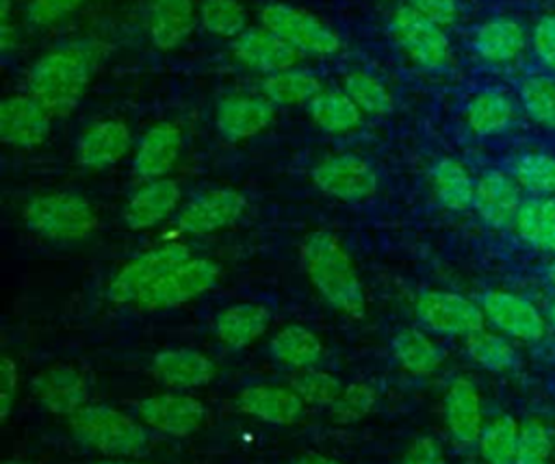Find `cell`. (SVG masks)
Here are the masks:
<instances>
[{
    "label": "cell",
    "instance_id": "cell-1",
    "mask_svg": "<svg viewBox=\"0 0 555 464\" xmlns=\"http://www.w3.org/2000/svg\"><path fill=\"white\" fill-rule=\"evenodd\" d=\"M102 50V43L93 39H78L48 50L30 65L26 93L52 117H67L80 104Z\"/></svg>",
    "mask_w": 555,
    "mask_h": 464
},
{
    "label": "cell",
    "instance_id": "cell-2",
    "mask_svg": "<svg viewBox=\"0 0 555 464\" xmlns=\"http://www.w3.org/2000/svg\"><path fill=\"white\" fill-rule=\"evenodd\" d=\"M299 254L314 291L334 310L362 319L366 312L364 286L340 239L330 230H314L301 241Z\"/></svg>",
    "mask_w": 555,
    "mask_h": 464
},
{
    "label": "cell",
    "instance_id": "cell-3",
    "mask_svg": "<svg viewBox=\"0 0 555 464\" xmlns=\"http://www.w3.org/2000/svg\"><path fill=\"white\" fill-rule=\"evenodd\" d=\"M72 436L106 455V457H139L150 449V436L134 416L102 403H87L69 416Z\"/></svg>",
    "mask_w": 555,
    "mask_h": 464
},
{
    "label": "cell",
    "instance_id": "cell-4",
    "mask_svg": "<svg viewBox=\"0 0 555 464\" xmlns=\"http://www.w3.org/2000/svg\"><path fill=\"white\" fill-rule=\"evenodd\" d=\"M26 228L48 241H82L98 230L93 204L74 191H50L33 195L24 208Z\"/></svg>",
    "mask_w": 555,
    "mask_h": 464
},
{
    "label": "cell",
    "instance_id": "cell-5",
    "mask_svg": "<svg viewBox=\"0 0 555 464\" xmlns=\"http://www.w3.org/2000/svg\"><path fill=\"white\" fill-rule=\"evenodd\" d=\"M260 24L282 37L293 46L301 56L325 59L334 56L343 41L340 35L317 13L288 4V2H269L260 9Z\"/></svg>",
    "mask_w": 555,
    "mask_h": 464
},
{
    "label": "cell",
    "instance_id": "cell-6",
    "mask_svg": "<svg viewBox=\"0 0 555 464\" xmlns=\"http://www.w3.org/2000/svg\"><path fill=\"white\" fill-rule=\"evenodd\" d=\"M221 275V267L206 256H191L152 282L137 299L143 310H167L184 306L208 293Z\"/></svg>",
    "mask_w": 555,
    "mask_h": 464
},
{
    "label": "cell",
    "instance_id": "cell-7",
    "mask_svg": "<svg viewBox=\"0 0 555 464\" xmlns=\"http://www.w3.org/2000/svg\"><path fill=\"white\" fill-rule=\"evenodd\" d=\"M191 256H193L191 247L182 241H167L156 247H150L137 254L134 258H130L128 262H124L115 271V275L106 286V297L117 306L137 304L139 295L152 282H156L163 273H167L169 269H173L176 265L184 262Z\"/></svg>",
    "mask_w": 555,
    "mask_h": 464
},
{
    "label": "cell",
    "instance_id": "cell-8",
    "mask_svg": "<svg viewBox=\"0 0 555 464\" xmlns=\"http://www.w3.org/2000/svg\"><path fill=\"white\" fill-rule=\"evenodd\" d=\"M390 35L399 50L423 69L438 72L451 61V41L444 28L425 20L405 2L390 15Z\"/></svg>",
    "mask_w": 555,
    "mask_h": 464
},
{
    "label": "cell",
    "instance_id": "cell-9",
    "mask_svg": "<svg viewBox=\"0 0 555 464\" xmlns=\"http://www.w3.org/2000/svg\"><path fill=\"white\" fill-rule=\"evenodd\" d=\"M310 178L314 186L327 197L351 204L371 199L379 186L373 165L366 158L351 152L321 158L312 167Z\"/></svg>",
    "mask_w": 555,
    "mask_h": 464
},
{
    "label": "cell",
    "instance_id": "cell-10",
    "mask_svg": "<svg viewBox=\"0 0 555 464\" xmlns=\"http://www.w3.org/2000/svg\"><path fill=\"white\" fill-rule=\"evenodd\" d=\"M418 321L436 334L468 336L486 327V314L473 299L453 291H425L414 304Z\"/></svg>",
    "mask_w": 555,
    "mask_h": 464
},
{
    "label": "cell",
    "instance_id": "cell-11",
    "mask_svg": "<svg viewBox=\"0 0 555 464\" xmlns=\"http://www.w3.org/2000/svg\"><path fill=\"white\" fill-rule=\"evenodd\" d=\"M245 208L247 197L241 191L232 186L210 189L180 206L176 215V225L184 234L206 236L234 225L243 217Z\"/></svg>",
    "mask_w": 555,
    "mask_h": 464
},
{
    "label": "cell",
    "instance_id": "cell-12",
    "mask_svg": "<svg viewBox=\"0 0 555 464\" xmlns=\"http://www.w3.org/2000/svg\"><path fill=\"white\" fill-rule=\"evenodd\" d=\"M139 421L171 438L195 434L206 416L204 403L189 392H160L134 401Z\"/></svg>",
    "mask_w": 555,
    "mask_h": 464
},
{
    "label": "cell",
    "instance_id": "cell-13",
    "mask_svg": "<svg viewBox=\"0 0 555 464\" xmlns=\"http://www.w3.org/2000/svg\"><path fill=\"white\" fill-rule=\"evenodd\" d=\"M479 306L486 314V321L509 338L522 343H538L546 334L544 314L538 310L533 301L518 293L492 288L483 293Z\"/></svg>",
    "mask_w": 555,
    "mask_h": 464
},
{
    "label": "cell",
    "instance_id": "cell-14",
    "mask_svg": "<svg viewBox=\"0 0 555 464\" xmlns=\"http://www.w3.org/2000/svg\"><path fill=\"white\" fill-rule=\"evenodd\" d=\"M275 119V104L262 93H228L215 106V128L225 141H245L267 130Z\"/></svg>",
    "mask_w": 555,
    "mask_h": 464
},
{
    "label": "cell",
    "instance_id": "cell-15",
    "mask_svg": "<svg viewBox=\"0 0 555 464\" xmlns=\"http://www.w3.org/2000/svg\"><path fill=\"white\" fill-rule=\"evenodd\" d=\"M52 119L30 93L7 95L0 104V139L17 150L37 147L48 139Z\"/></svg>",
    "mask_w": 555,
    "mask_h": 464
},
{
    "label": "cell",
    "instance_id": "cell-16",
    "mask_svg": "<svg viewBox=\"0 0 555 464\" xmlns=\"http://www.w3.org/2000/svg\"><path fill=\"white\" fill-rule=\"evenodd\" d=\"M230 50L241 65L262 76L297 67L301 61V54L293 46L262 24L247 26L236 39H232Z\"/></svg>",
    "mask_w": 555,
    "mask_h": 464
},
{
    "label": "cell",
    "instance_id": "cell-17",
    "mask_svg": "<svg viewBox=\"0 0 555 464\" xmlns=\"http://www.w3.org/2000/svg\"><path fill=\"white\" fill-rule=\"evenodd\" d=\"M182 147H184V134L176 121H158L150 126L141 134L134 147V156H132L134 176L141 178L143 182L167 178L169 171L180 160Z\"/></svg>",
    "mask_w": 555,
    "mask_h": 464
},
{
    "label": "cell",
    "instance_id": "cell-18",
    "mask_svg": "<svg viewBox=\"0 0 555 464\" xmlns=\"http://www.w3.org/2000/svg\"><path fill=\"white\" fill-rule=\"evenodd\" d=\"M522 202V189L512 173L488 169L477 178L473 208L486 225L494 230L512 228Z\"/></svg>",
    "mask_w": 555,
    "mask_h": 464
},
{
    "label": "cell",
    "instance_id": "cell-19",
    "mask_svg": "<svg viewBox=\"0 0 555 464\" xmlns=\"http://www.w3.org/2000/svg\"><path fill=\"white\" fill-rule=\"evenodd\" d=\"M182 189L173 178H158L143 182L126 202L121 219L126 228L139 232L150 230L180 210Z\"/></svg>",
    "mask_w": 555,
    "mask_h": 464
},
{
    "label": "cell",
    "instance_id": "cell-20",
    "mask_svg": "<svg viewBox=\"0 0 555 464\" xmlns=\"http://www.w3.org/2000/svg\"><path fill=\"white\" fill-rule=\"evenodd\" d=\"M132 147V132L124 119H98L76 139V160L87 169H106Z\"/></svg>",
    "mask_w": 555,
    "mask_h": 464
},
{
    "label": "cell",
    "instance_id": "cell-21",
    "mask_svg": "<svg viewBox=\"0 0 555 464\" xmlns=\"http://www.w3.org/2000/svg\"><path fill=\"white\" fill-rule=\"evenodd\" d=\"M33 390L39 403L61 416H72L87 405L89 386L82 373L72 364H50L33 379Z\"/></svg>",
    "mask_w": 555,
    "mask_h": 464
},
{
    "label": "cell",
    "instance_id": "cell-22",
    "mask_svg": "<svg viewBox=\"0 0 555 464\" xmlns=\"http://www.w3.org/2000/svg\"><path fill=\"white\" fill-rule=\"evenodd\" d=\"M236 408L269 425H293L304 414V399L291 386L251 384L236 395Z\"/></svg>",
    "mask_w": 555,
    "mask_h": 464
},
{
    "label": "cell",
    "instance_id": "cell-23",
    "mask_svg": "<svg viewBox=\"0 0 555 464\" xmlns=\"http://www.w3.org/2000/svg\"><path fill=\"white\" fill-rule=\"evenodd\" d=\"M152 375L167 388L191 390L212 382V377L217 375V366L206 353L197 349L173 347L154 353Z\"/></svg>",
    "mask_w": 555,
    "mask_h": 464
},
{
    "label": "cell",
    "instance_id": "cell-24",
    "mask_svg": "<svg viewBox=\"0 0 555 464\" xmlns=\"http://www.w3.org/2000/svg\"><path fill=\"white\" fill-rule=\"evenodd\" d=\"M442 412L447 429L460 447L477 444L483 431V412L479 390L468 377H455L449 384L442 401Z\"/></svg>",
    "mask_w": 555,
    "mask_h": 464
},
{
    "label": "cell",
    "instance_id": "cell-25",
    "mask_svg": "<svg viewBox=\"0 0 555 464\" xmlns=\"http://www.w3.org/2000/svg\"><path fill=\"white\" fill-rule=\"evenodd\" d=\"M527 46L525 26L514 17H492L473 33V50L490 65L514 63Z\"/></svg>",
    "mask_w": 555,
    "mask_h": 464
},
{
    "label": "cell",
    "instance_id": "cell-26",
    "mask_svg": "<svg viewBox=\"0 0 555 464\" xmlns=\"http://www.w3.org/2000/svg\"><path fill=\"white\" fill-rule=\"evenodd\" d=\"M199 22V9L193 0H152L147 15L150 41L167 52L178 48Z\"/></svg>",
    "mask_w": 555,
    "mask_h": 464
},
{
    "label": "cell",
    "instance_id": "cell-27",
    "mask_svg": "<svg viewBox=\"0 0 555 464\" xmlns=\"http://www.w3.org/2000/svg\"><path fill=\"white\" fill-rule=\"evenodd\" d=\"M271 323V310L256 301H241L223 308L215 319V336L230 349H245L258 340Z\"/></svg>",
    "mask_w": 555,
    "mask_h": 464
},
{
    "label": "cell",
    "instance_id": "cell-28",
    "mask_svg": "<svg viewBox=\"0 0 555 464\" xmlns=\"http://www.w3.org/2000/svg\"><path fill=\"white\" fill-rule=\"evenodd\" d=\"M429 184L440 206L453 212H462L473 208L475 202V184L470 171L464 163L451 156L438 158L429 167Z\"/></svg>",
    "mask_w": 555,
    "mask_h": 464
},
{
    "label": "cell",
    "instance_id": "cell-29",
    "mask_svg": "<svg viewBox=\"0 0 555 464\" xmlns=\"http://www.w3.org/2000/svg\"><path fill=\"white\" fill-rule=\"evenodd\" d=\"M464 117L473 134L494 137L505 132L512 126L516 117V108L507 93L499 89H483L468 100Z\"/></svg>",
    "mask_w": 555,
    "mask_h": 464
},
{
    "label": "cell",
    "instance_id": "cell-30",
    "mask_svg": "<svg viewBox=\"0 0 555 464\" xmlns=\"http://www.w3.org/2000/svg\"><path fill=\"white\" fill-rule=\"evenodd\" d=\"M306 111L314 126L330 134H347L362 124V111L343 89H321Z\"/></svg>",
    "mask_w": 555,
    "mask_h": 464
},
{
    "label": "cell",
    "instance_id": "cell-31",
    "mask_svg": "<svg viewBox=\"0 0 555 464\" xmlns=\"http://www.w3.org/2000/svg\"><path fill=\"white\" fill-rule=\"evenodd\" d=\"M269 353L280 364L301 371L314 366L323 358V343L306 325L291 323L273 334L269 340Z\"/></svg>",
    "mask_w": 555,
    "mask_h": 464
},
{
    "label": "cell",
    "instance_id": "cell-32",
    "mask_svg": "<svg viewBox=\"0 0 555 464\" xmlns=\"http://www.w3.org/2000/svg\"><path fill=\"white\" fill-rule=\"evenodd\" d=\"M512 228L529 247L555 254V197L542 195L525 199Z\"/></svg>",
    "mask_w": 555,
    "mask_h": 464
},
{
    "label": "cell",
    "instance_id": "cell-33",
    "mask_svg": "<svg viewBox=\"0 0 555 464\" xmlns=\"http://www.w3.org/2000/svg\"><path fill=\"white\" fill-rule=\"evenodd\" d=\"M390 347L397 364L410 375H431L444 360L442 349L416 327L399 330Z\"/></svg>",
    "mask_w": 555,
    "mask_h": 464
},
{
    "label": "cell",
    "instance_id": "cell-34",
    "mask_svg": "<svg viewBox=\"0 0 555 464\" xmlns=\"http://www.w3.org/2000/svg\"><path fill=\"white\" fill-rule=\"evenodd\" d=\"M321 89L319 76L301 67L275 72L260 80V93L275 106H306Z\"/></svg>",
    "mask_w": 555,
    "mask_h": 464
},
{
    "label": "cell",
    "instance_id": "cell-35",
    "mask_svg": "<svg viewBox=\"0 0 555 464\" xmlns=\"http://www.w3.org/2000/svg\"><path fill=\"white\" fill-rule=\"evenodd\" d=\"M340 89L356 102V106L371 117H384L392 111L395 98L386 82L366 69H351L343 76Z\"/></svg>",
    "mask_w": 555,
    "mask_h": 464
},
{
    "label": "cell",
    "instance_id": "cell-36",
    "mask_svg": "<svg viewBox=\"0 0 555 464\" xmlns=\"http://www.w3.org/2000/svg\"><path fill=\"white\" fill-rule=\"evenodd\" d=\"M520 425L514 416L501 414L483 425V431L477 440L479 455L486 464H514L518 449Z\"/></svg>",
    "mask_w": 555,
    "mask_h": 464
},
{
    "label": "cell",
    "instance_id": "cell-37",
    "mask_svg": "<svg viewBox=\"0 0 555 464\" xmlns=\"http://www.w3.org/2000/svg\"><path fill=\"white\" fill-rule=\"evenodd\" d=\"M464 349L475 364H479L488 371H494V373L509 371L518 360L512 343L505 336L490 332L486 327L468 334L464 338Z\"/></svg>",
    "mask_w": 555,
    "mask_h": 464
},
{
    "label": "cell",
    "instance_id": "cell-38",
    "mask_svg": "<svg viewBox=\"0 0 555 464\" xmlns=\"http://www.w3.org/2000/svg\"><path fill=\"white\" fill-rule=\"evenodd\" d=\"M518 186L533 197L555 193V156L546 152H525L512 165Z\"/></svg>",
    "mask_w": 555,
    "mask_h": 464
},
{
    "label": "cell",
    "instance_id": "cell-39",
    "mask_svg": "<svg viewBox=\"0 0 555 464\" xmlns=\"http://www.w3.org/2000/svg\"><path fill=\"white\" fill-rule=\"evenodd\" d=\"M518 98L538 126L555 130V78L546 74L525 76L518 85Z\"/></svg>",
    "mask_w": 555,
    "mask_h": 464
},
{
    "label": "cell",
    "instance_id": "cell-40",
    "mask_svg": "<svg viewBox=\"0 0 555 464\" xmlns=\"http://www.w3.org/2000/svg\"><path fill=\"white\" fill-rule=\"evenodd\" d=\"M199 24L215 37L236 39L247 28V9L241 0H202Z\"/></svg>",
    "mask_w": 555,
    "mask_h": 464
},
{
    "label": "cell",
    "instance_id": "cell-41",
    "mask_svg": "<svg viewBox=\"0 0 555 464\" xmlns=\"http://www.w3.org/2000/svg\"><path fill=\"white\" fill-rule=\"evenodd\" d=\"M291 388L304 399V403L310 405H319V408H330L340 390H343V382L321 369H301L291 377Z\"/></svg>",
    "mask_w": 555,
    "mask_h": 464
},
{
    "label": "cell",
    "instance_id": "cell-42",
    "mask_svg": "<svg viewBox=\"0 0 555 464\" xmlns=\"http://www.w3.org/2000/svg\"><path fill=\"white\" fill-rule=\"evenodd\" d=\"M377 403V390L366 382H351L343 386L338 399L330 405L334 421L353 423L366 416Z\"/></svg>",
    "mask_w": 555,
    "mask_h": 464
},
{
    "label": "cell",
    "instance_id": "cell-43",
    "mask_svg": "<svg viewBox=\"0 0 555 464\" xmlns=\"http://www.w3.org/2000/svg\"><path fill=\"white\" fill-rule=\"evenodd\" d=\"M551 444V434L544 423L538 418H527L520 425L514 464H548Z\"/></svg>",
    "mask_w": 555,
    "mask_h": 464
},
{
    "label": "cell",
    "instance_id": "cell-44",
    "mask_svg": "<svg viewBox=\"0 0 555 464\" xmlns=\"http://www.w3.org/2000/svg\"><path fill=\"white\" fill-rule=\"evenodd\" d=\"M82 0H30L26 17L35 26H50L61 17L74 13Z\"/></svg>",
    "mask_w": 555,
    "mask_h": 464
},
{
    "label": "cell",
    "instance_id": "cell-45",
    "mask_svg": "<svg viewBox=\"0 0 555 464\" xmlns=\"http://www.w3.org/2000/svg\"><path fill=\"white\" fill-rule=\"evenodd\" d=\"M531 48L538 61L555 72V15H542L531 30Z\"/></svg>",
    "mask_w": 555,
    "mask_h": 464
},
{
    "label": "cell",
    "instance_id": "cell-46",
    "mask_svg": "<svg viewBox=\"0 0 555 464\" xmlns=\"http://www.w3.org/2000/svg\"><path fill=\"white\" fill-rule=\"evenodd\" d=\"M405 4L442 28L457 20V0H405Z\"/></svg>",
    "mask_w": 555,
    "mask_h": 464
},
{
    "label": "cell",
    "instance_id": "cell-47",
    "mask_svg": "<svg viewBox=\"0 0 555 464\" xmlns=\"http://www.w3.org/2000/svg\"><path fill=\"white\" fill-rule=\"evenodd\" d=\"M17 364L11 356H4L0 362V421L7 423L17 395Z\"/></svg>",
    "mask_w": 555,
    "mask_h": 464
},
{
    "label": "cell",
    "instance_id": "cell-48",
    "mask_svg": "<svg viewBox=\"0 0 555 464\" xmlns=\"http://www.w3.org/2000/svg\"><path fill=\"white\" fill-rule=\"evenodd\" d=\"M401 464H444L442 447L434 436H418L405 449Z\"/></svg>",
    "mask_w": 555,
    "mask_h": 464
},
{
    "label": "cell",
    "instance_id": "cell-49",
    "mask_svg": "<svg viewBox=\"0 0 555 464\" xmlns=\"http://www.w3.org/2000/svg\"><path fill=\"white\" fill-rule=\"evenodd\" d=\"M293 464H343L330 455H321V453H308V455H301L297 457Z\"/></svg>",
    "mask_w": 555,
    "mask_h": 464
},
{
    "label": "cell",
    "instance_id": "cell-50",
    "mask_svg": "<svg viewBox=\"0 0 555 464\" xmlns=\"http://www.w3.org/2000/svg\"><path fill=\"white\" fill-rule=\"evenodd\" d=\"M93 464H143V462L130 460V457H108V460H98Z\"/></svg>",
    "mask_w": 555,
    "mask_h": 464
},
{
    "label": "cell",
    "instance_id": "cell-51",
    "mask_svg": "<svg viewBox=\"0 0 555 464\" xmlns=\"http://www.w3.org/2000/svg\"><path fill=\"white\" fill-rule=\"evenodd\" d=\"M546 278H548V282L555 286V260L548 265V269H546Z\"/></svg>",
    "mask_w": 555,
    "mask_h": 464
},
{
    "label": "cell",
    "instance_id": "cell-52",
    "mask_svg": "<svg viewBox=\"0 0 555 464\" xmlns=\"http://www.w3.org/2000/svg\"><path fill=\"white\" fill-rule=\"evenodd\" d=\"M548 321L555 325V301L548 306Z\"/></svg>",
    "mask_w": 555,
    "mask_h": 464
},
{
    "label": "cell",
    "instance_id": "cell-53",
    "mask_svg": "<svg viewBox=\"0 0 555 464\" xmlns=\"http://www.w3.org/2000/svg\"><path fill=\"white\" fill-rule=\"evenodd\" d=\"M2 464H28V462H24V460H17V457H7Z\"/></svg>",
    "mask_w": 555,
    "mask_h": 464
}]
</instances>
